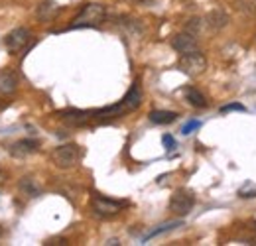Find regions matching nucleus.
Instances as JSON below:
<instances>
[{"mask_svg":"<svg viewBox=\"0 0 256 246\" xmlns=\"http://www.w3.org/2000/svg\"><path fill=\"white\" fill-rule=\"evenodd\" d=\"M199 30H201V20H199V18H192L190 24H188V28H186V32H190V34H193V36H197V32Z\"/></svg>","mask_w":256,"mask_h":246,"instance_id":"obj_19","label":"nucleus"},{"mask_svg":"<svg viewBox=\"0 0 256 246\" xmlns=\"http://www.w3.org/2000/svg\"><path fill=\"white\" fill-rule=\"evenodd\" d=\"M172 48L180 54H188V52H195L199 50V44H197V38L190 34V32H182L178 36H174L172 40Z\"/></svg>","mask_w":256,"mask_h":246,"instance_id":"obj_8","label":"nucleus"},{"mask_svg":"<svg viewBox=\"0 0 256 246\" xmlns=\"http://www.w3.org/2000/svg\"><path fill=\"white\" fill-rule=\"evenodd\" d=\"M2 234H4V230H2V228H0V238H2Z\"/></svg>","mask_w":256,"mask_h":246,"instance_id":"obj_23","label":"nucleus"},{"mask_svg":"<svg viewBox=\"0 0 256 246\" xmlns=\"http://www.w3.org/2000/svg\"><path fill=\"white\" fill-rule=\"evenodd\" d=\"M226 22H228V16L224 14L221 8L213 10V12L207 16V24H209L211 30H221V28L226 26Z\"/></svg>","mask_w":256,"mask_h":246,"instance_id":"obj_14","label":"nucleus"},{"mask_svg":"<svg viewBox=\"0 0 256 246\" xmlns=\"http://www.w3.org/2000/svg\"><path fill=\"white\" fill-rule=\"evenodd\" d=\"M91 207L95 211L96 215L100 216H112V215H118L124 207V203L120 201H114V199H108L104 195H95L93 201H91Z\"/></svg>","mask_w":256,"mask_h":246,"instance_id":"obj_7","label":"nucleus"},{"mask_svg":"<svg viewBox=\"0 0 256 246\" xmlns=\"http://www.w3.org/2000/svg\"><path fill=\"white\" fill-rule=\"evenodd\" d=\"M228 110H240V112H244L246 108H244L242 104H238V102H232V104H224V106H221V112H228Z\"/></svg>","mask_w":256,"mask_h":246,"instance_id":"obj_21","label":"nucleus"},{"mask_svg":"<svg viewBox=\"0 0 256 246\" xmlns=\"http://www.w3.org/2000/svg\"><path fill=\"white\" fill-rule=\"evenodd\" d=\"M30 40H32V34H30L28 28H14L4 38V46H6V50L10 54L16 56V54H20L30 44Z\"/></svg>","mask_w":256,"mask_h":246,"instance_id":"obj_6","label":"nucleus"},{"mask_svg":"<svg viewBox=\"0 0 256 246\" xmlns=\"http://www.w3.org/2000/svg\"><path fill=\"white\" fill-rule=\"evenodd\" d=\"M238 197H242V199H254L256 197V185L250 184V182H246V184L238 189Z\"/></svg>","mask_w":256,"mask_h":246,"instance_id":"obj_17","label":"nucleus"},{"mask_svg":"<svg viewBox=\"0 0 256 246\" xmlns=\"http://www.w3.org/2000/svg\"><path fill=\"white\" fill-rule=\"evenodd\" d=\"M38 140H32V138H26V140H18V142H14L10 148H8V152L14 156V158H26L28 154H34L36 150H38Z\"/></svg>","mask_w":256,"mask_h":246,"instance_id":"obj_9","label":"nucleus"},{"mask_svg":"<svg viewBox=\"0 0 256 246\" xmlns=\"http://www.w3.org/2000/svg\"><path fill=\"white\" fill-rule=\"evenodd\" d=\"M199 126H201V122H199V120H190L188 124H184V128H182V134H184V136H188V134H192L193 130H197Z\"/></svg>","mask_w":256,"mask_h":246,"instance_id":"obj_20","label":"nucleus"},{"mask_svg":"<svg viewBox=\"0 0 256 246\" xmlns=\"http://www.w3.org/2000/svg\"><path fill=\"white\" fill-rule=\"evenodd\" d=\"M148 118H150V122L154 124H172L176 122L178 112H172V110H152L148 114Z\"/></svg>","mask_w":256,"mask_h":246,"instance_id":"obj_15","label":"nucleus"},{"mask_svg":"<svg viewBox=\"0 0 256 246\" xmlns=\"http://www.w3.org/2000/svg\"><path fill=\"white\" fill-rule=\"evenodd\" d=\"M4 182H6V174H4L2 170H0V185L4 184Z\"/></svg>","mask_w":256,"mask_h":246,"instance_id":"obj_22","label":"nucleus"},{"mask_svg":"<svg viewBox=\"0 0 256 246\" xmlns=\"http://www.w3.org/2000/svg\"><path fill=\"white\" fill-rule=\"evenodd\" d=\"M140 102H142V87H140L138 81H134L122 100H118L112 106H106V108H100V110L91 112V118H116V116H122L126 112L136 110L140 106Z\"/></svg>","mask_w":256,"mask_h":246,"instance_id":"obj_1","label":"nucleus"},{"mask_svg":"<svg viewBox=\"0 0 256 246\" xmlns=\"http://www.w3.org/2000/svg\"><path fill=\"white\" fill-rule=\"evenodd\" d=\"M106 16V10L102 4H96V2H91V4H85L81 8V12L75 16L73 24L69 26L71 30H77V28H96L102 24Z\"/></svg>","mask_w":256,"mask_h":246,"instance_id":"obj_2","label":"nucleus"},{"mask_svg":"<svg viewBox=\"0 0 256 246\" xmlns=\"http://www.w3.org/2000/svg\"><path fill=\"white\" fill-rule=\"evenodd\" d=\"M162 144L166 146L168 152H172V150L176 148V138H174L172 134H164V136H162Z\"/></svg>","mask_w":256,"mask_h":246,"instance_id":"obj_18","label":"nucleus"},{"mask_svg":"<svg viewBox=\"0 0 256 246\" xmlns=\"http://www.w3.org/2000/svg\"><path fill=\"white\" fill-rule=\"evenodd\" d=\"M60 116H62L67 124H71V126H81V124L91 120V112H87V110H73V108L60 112Z\"/></svg>","mask_w":256,"mask_h":246,"instance_id":"obj_11","label":"nucleus"},{"mask_svg":"<svg viewBox=\"0 0 256 246\" xmlns=\"http://www.w3.org/2000/svg\"><path fill=\"white\" fill-rule=\"evenodd\" d=\"M79 158H81V152H79V146L75 144H64L52 152V162L62 170L73 168L79 162Z\"/></svg>","mask_w":256,"mask_h":246,"instance_id":"obj_5","label":"nucleus"},{"mask_svg":"<svg viewBox=\"0 0 256 246\" xmlns=\"http://www.w3.org/2000/svg\"><path fill=\"white\" fill-rule=\"evenodd\" d=\"M18 89V77L12 69L0 71V92L2 94H12Z\"/></svg>","mask_w":256,"mask_h":246,"instance_id":"obj_10","label":"nucleus"},{"mask_svg":"<svg viewBox=\"0 0 256 246\" xmlns=\"http://www.w3.org/2000/svg\"><path fill=\"white\" fill-rule=\"evenodd\" d=\"M178 226H184V220L180 218V220H170V222H162L158 224L156 228H152L146 236H144V242H148V240H152V238H156V236H160L164 232H170V230H174V228H178Z\"/></svg>","mask_w":256,"mask_h":246,"instance_id":"obj_13","label":"nucleus"},{"mask_svg":"<svg viewBox=\"0 0 256 246\" xmlns=\"http://www.w3.org/2000/svg\"><path fill=\"white\" fill-rule=\"evenodd\" d=\"M180 69L188 75V77H199L201 73H205L207 69V58L195 50V52H188V54H182L180 58Z\"/></svg>","mask_w":256,"mask_h":246,"instance_id":"obj_3","label":"nucleus"},{"mask_svg":"<svg viewBox=\"0 0 256 246\" xmlns=\"http://www.w3.org/2000/svg\"><path fill=\"white\" fill-rule=\"evenodd\" d=\"M184 96H186V100L195 106V108H205L207 106V98H205V94L201 91H197L195 87H186L184 89Z\"/></svg>","mask_w":256,"mask_h":246,"instance_id":"obj_12","label":"nucleus"},{"mask_svg":"<svg viewBox=\"0 0 256 246\" xmlns=\"http://www.w3.org/2000/svg\"><path fill=\"white\" fill-rule=\"evenodd\" d=\"M20 189H22L24 193L32 195V197H36V195H40V187L36 185V182H34L32 178H24V180L20 182Z\"/></svg>","mask_w":256,"mask_h":246,"instance_id":"obj_16","label":"nucleus"},{"mask_svg":"<svg viewBox=\"0 0 256 246\" xmlns=\"http://www.w3.org/2000/svg\"><path fill=\"white\" fill-rule=\"evenodd\" d=\"M193 205H195V195L190 189H176L172 199H170V211L178 216H186L192 213Z\"/></svg>","mask_w":256,"mask_h":246,"instance_id":"obj_4","label":"nucleus"}]
</instances>
